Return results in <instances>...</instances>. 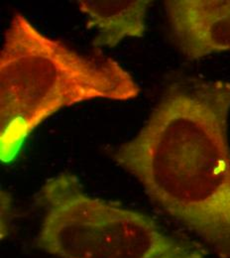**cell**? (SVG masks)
Wrapping results in <instances>:
<instances>
[{"mask_svg":"<svg viewBox=\"0 0 230 258\" xmlns=\"http://www.w3.org/2000/svg\"><path fill=\"white\" fill-rule=\"evenodd\" d=\"M150 0H80V10L88 16V27L97 30L94 45L112 48L125 38H142L147 29Z\"/></svg>","mask_w":230,"mask_h":258,"instance_id":"5","label":"cell"},{"mask_svg":"<svg viewBox=\"0 0 230 258\" xmlns=\"http://www.w3.org/2000/svg\"><path fill=\"white\" fill-rule=\"evenodd\" d=\"M45 210L36 245L58 258H205L208 248L154 219L88 193L79 178H49L37 197Z\"/></svg>","mask_w":230,"mask_h":258,"instance_id":"3","label":"cell"},{"mask_svg":"<svg viewBox=\"0 0 230 258\" xmlns=\"http://www.w3.org/2000/svg\"><path fill=\"white\" fill-rule=\"evenodd\" d=\"M230 83H172L140 131L110 151L165 213L230 258Z\"/></svg>","mask_w":230,"mask_h":258,"instance_id":"1","label":"cell"},{"mask_svg":"<svg viewBox=\"0 0 230 258\" xmlns=\"http://www.w3.org/2000/svg\"><path fill=\"white\" fill-rule=\"evenodd\" d=\"M139 94L131 74L115 60L80 54L15 13L0 52L1 161H14L34 130L62 108Z\"/></svg>","mask_w":230,"mask_h":258,"instance_id":"2","label":"cell"},{"mask_svg":"<svg viewBox=\"0 0 230 258\" xmlns=\"http://www.w3.org/2000/svg\"><path fill=\"white\" fill-rule=\"evenodd\" d=\"M164 5L176 43L188 59L230 52V0H168Z\"/></svg>","mask_w":230,"mask_h":258,"instance_id":"4","label":"cell"}]
</instances>
